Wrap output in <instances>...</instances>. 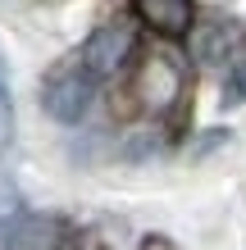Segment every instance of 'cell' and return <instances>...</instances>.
Here are the masks:
<instances>
[{
  "label": "cell",
  "instance_id": "cell-1",
  "mask_svg": "<svg viewBox=\"0 0 246 250\" xmlns=\"http://www.w3.org/2000/svg\"><path fill=\"white\" fill-rule=\"evenodd\" d=\"M182 86H187L182 64L173 60L169 50H151L146 60H141V68H137L133 91H137V105L146 114H169L182 100Z\"/></svg>",
  "mask_w": 246,
  "mask_h": 250
},
{
  "label": "cell",
  "instance_id": "cell-2",
  "mask_svg": "<svg viewBox=\"0 0 246 250\" xmlns=\"http://www.w3.org/2000/svg\"><path fill=\"white\" fill-rule=\"evenodd\" d=\"M137 50V27L114 19V23H100L91 37L82 41V68L91 73V78H119V73L128 68V60H133Z\"/></svg>",
  "mask_w": 246,
  "mask_h": 250
},
{
  "label": "cell",
  "instance_id": "cell-3",
  "mask_svg": "<svg viewBox=\"0 0 246 250\" xmlns=\"http://www.w3.org/2000/svg\"><path fill=\"white\" fill-rule=\"evenodd\" d=\"M96 105V78L87 68H64L41 86V109L50 114L55 123H82Z\"/></svg>",
  "mask_w": 246,
  "mask_h": 250
},
{
  "label": "cell",
  "instance_id": "cell-4",
  "mask_svg": "<svg viewBox=\"0 0 246 250\" xmlns=\"http://www.w3.org/2000/svg\"><path fill=\"white\" fill-rule=\"evenodd\" d=\"M60 223L55 218H37L23 209H9L0 218V250H55L60 246Z\"/></svg>",
  "mask_w": 246,
  "mask_h": 250
},
{
  "label": "cell",
  "instance_id": "cell-5",
  "mask_svg": "<svg viewBox=\"0 0 246 250\" xmlns=\"http://www.w3.org/2000/svg\"><path fill=\"white\" fill-rule=\"evenodd\" d=\"M133 9L151 32H160L169 41H178L196 27V0H133Z\"/></svg>",
  "mask_w": 246,
  "mask_h": 250
},
{
  "label": "cell",
  "instance_id": "cell-6",
  "mask_svg": "<svg viewBox=\"0 0 246 250\" xmlns=\"http://www.w3.org/2000/svg\"><path fill=\"white\" fill-rule=\"evenodd\" d=\"M224 55H233L228 32H224L219 23H214V27H201V32H196V60H201V64H219Z\"/></svg>",
  "mask_w": 246,
  "mask_h": 250
},
{
  "label": "cell",
  "instance_id": "cell-7",
  "mask_svg": "<svg viewBox=\"0 0 246 250\" xmlns=\"http://www.w3.org/2000/svg\"><path fill=\"white\" fill-rule=\"evenodd\" d=\"M237 100H246V46H237L233 64H228V96H224V105H237Z\"/></svg>",
  "mask_w": 246,
  "mask_h": 250
},
{
  "label": "cell",
  "instance_id": "cell-8",
  "mask_svg": "<svg viewBox=\"0 0 246 250\" xmlns=\"http://www.w3.org/2000/svg\"><path fill=\"white\" fill-rule=\"evenodd\" d=\"M14 123V96H9V68L0 60V132H9Z\"/></svg>",
  "mask_w": 246,
  "mask_h": 250
}]
</instances>
